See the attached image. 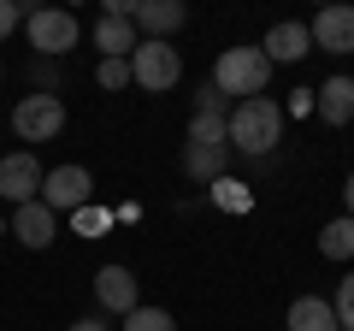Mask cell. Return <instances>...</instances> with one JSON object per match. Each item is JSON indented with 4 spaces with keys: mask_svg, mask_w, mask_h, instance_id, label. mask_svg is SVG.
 Masks as SVG:
<instances>
[{
    "mask_svg": "<svg viewBox=\"0 0 354 331\" xmlns=\"http://www.w3.org/2000/svg\"><path fill=\"white\" fill-rule=\"evenodd\" d=\"M83 231H106V213H101V207H77V237H83Z\"/></svg>",
    "mask_w": 354,
    "mask_h": 331,
    "instance_id": "cell-23",
    "label": "cell"
},
{
    "mask_svg": "<svg viewBox=\"0 0 354 331\" xmlns=\"http://www.w3.org/2000/svg\"><path fill=\"white\" fill-rule=\"evenodd\" d=\"M59 130H65V101H59V95H36V89H30L24 101L12 107V136L18 142H36V148H41V142H53Z\"/></svg>",
    "mask_w": 354,
    "mask_h": 331,
    "instance_id": "cell-5",
    "label": "cell"
},
{
    "mask_svg": "<svg viewBox=\"0 0 354 331\" xmlns=\"http://www.w3.org/2000/svg\"><path fill=\"white\" fill-rule=\"evenodd\" d=\"M230 148L236 154H248V160H266V154L278 148V136H283V107L272 101V95H254V101H236L230 107Z\"/></svg>",
    "mask_w": 354,
    "mask_h": 331,
    "instance_id": "cell-1",
    "label": "cell"
},
{
    "mask_svg": "<svg viewBox=\"0 0 354 331\" xmlns=\"http://www.w3.org/2000/svg\"><path fill=\"white\" fill-rule=\"evenodd\" d=\"M24 6H18V0H0V42H6V36H12V30H24Z\"/></svg>",
    "mask_w": 354,
    "mask_h": 331,
    "instance_id": "cell-22",
    "label": "cell"
},
{
    "mask_svg": "<svg viewBox=\"0 0 354 331\" xmlns=\"http://www.w3.org/2000/svg\"><path fill=\"white\" fill-rule=\"evenodd\" d=\"M30 83H36V95H53V83H59L53 60H30Z\"/></svg>",
    "mask_w": 354,
    "mask_h": 331,
    "instance_id": "cell-21",
    "label": "cell"
},
{
    "mask_svg": "<svg viewBox=\"0 0 354 331\" xmlns=\"http://www.w3.org/2000/svg\"><path fill=\"white\" fill-rule=\"evenodd\" d=\"M330 307H337V325H342V331H354V272H348V278L337 284V296H330Z\"/></svg>",
    "mask_w": 354,
    "mask_h": 331,
    "instance_id": "cell-19",
    "label": "cell"
},
{
    "mask_svg": "<svg viewBox=\"0 0 354 331\" xmlns=\"http://www.w3.org/2000/svg\"><path fill=\"white\" fill-rule=\"evenodd\" d=\"M88 36H95V48H101V60H130V53H136V24H130V18H95V30H88Z\"/></svg>",
    "mask_w": 354,
    "mask_h": 331,
    "instance_id": "cell-14",
    "label": "cell"
},
{
    "mask_svg": "<svg viewBox=\"0 0 354 331\" xmlns=\"http://www.w3.org/2000/svg\"><path fill=\"white\" fill-rule=\"evenodd\" d=\"M95 302H101L106 314H118V319L136 314V307H142L136 272H130V267H101V272H95Z\"/></svg>",
    "mask_w": 354,
    "mask_h": 331,
    "instance_id": "cell-8",
    "label": "cell"
},
{
    "mask_svg": "<svg viewBox=\"0 0 354 331\" xmlns=\"http://www.w3.org/2000/svg\"><path fill=\"white\" fill-rule=\"evenodd\" d=\"M88 190H95L88 166H53L48 184H41V202H48L53 213H77V207H88Z\"/></svg>",
    "mask_w": 354,
    "mask_h": 331,
    "instance_id": "cell-7",
    "label": "cell"
},
{
    "mask_svg": "<svg viewBox=\"0 0 354 331\" xmlns=\"http://www.w3.org/2000/svg\"><path fill=\"white\" fill-rule=\"evenodd\" d=\"M95 83H101V89H130V60H101Z\"/></svg>",
    "mask_w": 354,
    "mask_h": 331,
    "instance_id": "cell-20",
    "label": "cell"
},
{
    "mask_svg": "<svg viewBox=\"0 0 354 331\" xmlns=\"http://www.w3.org/2000/svg\"><path fill=\"white\" fill-rule=\"evenodd\" d=\"M177 77H183L177 42H136V53H130V83H136V89L165 95V89H177Z\"/></svg>",
    "mask_w": 354,
    "mask_h": 331,
    "instance_id": "cell-3",
    "label": "cell"
},
{
    "mask_svg": "<svg viewBox=\"0 0 354 331\" xmlns=\"http://www.w3.org/2000/svg\"><path fill=\"white\" fill-rule=\"evenodd\" d=\"M65 331H106L101 319H77V325H65Z\"/></svg>",
    "mask_w": 354,
    "mask_h": 331,
    "instance_id": "cell-24",
    "label": "cell"
},
{
    "mask_svg": "<svg viewBox=\"0 0 354 331\" xmlns=\"http://www.w3.org/2000/svg\"><path fill=\"white\" fill-rule=\"evenodd\" d=\"M41 184H48V166L36 160V148H18L0 160V202H12V207L41 202Z\"/></svg>",
    "mask_w": 354,
    "mask_h": 331,
    "instance_id": "cell-6",
    "label": "cell"
},
{
    "mask_svg": "<svg viewBox=\"0 0 354 331\" xmlns=\"http://www.w3.org/2000/svg\"><path fill=\"white\" fill-rule=\"evenodd\" d=\"M213 83H218V95L254 101V95H266V83H272V60H266V48H254V42H236V48L218 53Z\"/></svg>",
    "mask_w": 354,
    "mask_h": 331,
    "instance_id": "cell-2",
    "label": "cell"
},
{
    "mask_svg": "<svg viewBox=\"0 0 354 331\" xmlns=\"http://www.w3.org/2000/svg\"><path fill=\"white\" fill-rule=\"evenodd\" d=\"M183 0H136V12H130V24H136L142 42H171L177 30H183Z\"/></svg>",
    "mask_w": 354,
    "mask_h": 331,
    "instance_id": "cell-9",
    "label": "cell"
},
{
    "mask_svg": "<svg viewBox=\"0 0 354 331\" xmlns=\"http://www.w3.org/2000/svg\"><path fill=\"white\" fill-rule=\"evenodd\" d=\"M313 107H319V118H325L330 130L354 125V77H325L313 89Z\"/></svg>",
    "mask_w": 354,
    "mask_h": 331,
    "instance_id": "cell-13",
    "label": "cell"
},
{
    "mask_svg": "<svg viewBox=\"0 0 354 331\" xmlns=\"http://www.w3.org/2000/svg\"><path fill=\"white\" fill-rule=\"evenodd\" d=\"M0 237H6V219H0Z\"/></svg>",
    "mask_w": 354,
    "mask_h": 331,
    "instance_id": "cell-26",
    "label": "cell"
},
{
    "mask_svg": "<svg viewBox=\"0 0 354 331\" xmlns=\"http://www.w3.org/2000/svg\"><path fill=\"white\" fill-rule=\"evenodd\" d=\"M307 30H313V48L319 53H354V6H342V0L325 6Z\"/></svg>",
    "mask_w": 354,
    "mask_h": 331,
    "instance_id": "cell-11",
    "label": "cell"
},
{
    "mask_svg": "<svg viewBox=\"0 0 354 331\" xmlns=\"http://www.w3.org/2000/svg\"><path fill=\"white\" fill-rule=\"evenodd\" d=\"M260 48H266V60H272V65H295V60L313 53V30L295 24V18H283V24H272V36H266Z\"/></svg>",
    "mask_w": 354,
    "mask_h": 331,
    "instance_id": "cell-12",
    "label": "cell"
},
{
    "mask_svg": "<svg viewBox=\"0 0 354 331\" xmlns=\"http://www.w3.org/2000/svg\"><path fill=\"white\" fill-rule=\"evenodd\" d=\"M118 331H177V319L165 314V307H148V302H142L136 314H124V325H118Z\"/></svg>",
    "mask_w": 354,
    "mask_h": 331,
    "instance_id": "cell-17",
    "label": "cell"
},
{
    "mask_svg": "<svg viewBox=\"0 0 354 331\" xmlns=\"http://www.w3.org/2000/svg\"><path fill=\"white\" fill-rule=\"evenodd\" d=\"M319 255L325 260H354V219H330L325 231H319Z\"/></svg>",
    "mask_w": 354,
    "mask_h": 331,
    "instance_id": "cell-16",
    "label": "cell"
},
{
    "mask_svg": "<svg viewBox=\"0 0 354 331\" xmlns=\"http://www.w3.org/2000/svg\"><path fill=\"white\" fill-rule=\"evenodd\" d=\"M290 331H342L330 296H295L290 302Z\"/></svg>",
    "mask_w": 354,
    "mask_h": 331,
    "instance_id": "cell-15",
    "label": "cell"
},
{
    "mask_svg": "<svg viewBox=\"0 0 354 331\" xmlns=\"http://www.w3.org/2000/svg\"><path fill=\"white\" fill-rule=\"evenodd\" d=\"M342 202H348V219H354V172H348V184H342Z\"/></svg>",
    "mask_w": 354,
    "mask_h": 331,
    "instance_id": "cell-25",
    "label": "cell"
},
{
    "mask_svg": "<svg viewBox=\"0 0 354 331\" xmlns=\"http://www.w3.org/2000/svg\"><path fill=\"white\" fill-rule=\"evenodd\" d=\"M195 118H225V95H218L213 77H207L201 89H195Z\"/></svg>",
    "mask_w": 354,
    "mask_h": 331,
    "instance_id": "cell-18",
    "label": "cell"
},
{
    "mask_svg": "<svg viewBox=\"0 0 354 331\" xmlns=\"http://www.w3.org/2000/svg\"><path fill=\"white\" fill-rule=\"evenodd\" d=\"M12 237L24 242V249H53V237H59V213H53L48 202H24V207H12Z\"/></svg>",
    "mask_w": 354,
    "mask_h": 331,
    "instance_id": "cell-10",
    "label": "cell"
},
{
    "mask_svg": "<svg viewBox=\"0 0 354 331\" xmlns=\"http://www.w3.org/2000/svg\"><path fill=\"white\" fill-rule=\"evenodd\" d=\"M77 18L65 12V6H36V12L24 18V42H30V53L36 60H59V53H71L77 48Z\"/></svg>",
    "mask_w": 354,
    "mask_h": 331,
    "instance_id": "cell-4",
    "label": "cell"
}]
</instances>
